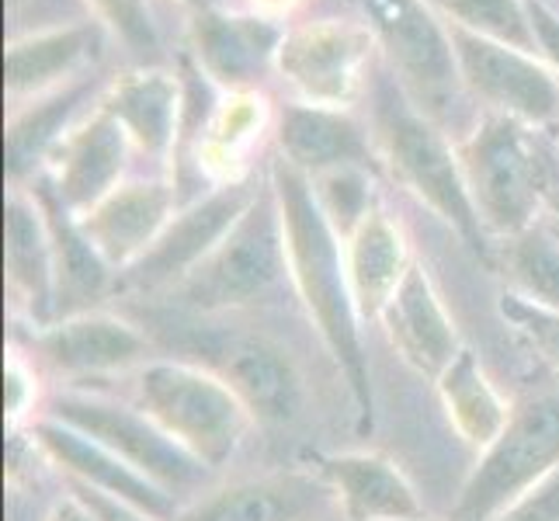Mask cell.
Here are the masks:
<instances>
[{
    "instance_id": "4fadbf2b",
    "label": "cell",
    "mask_w": 559,
    "mask_h": 521,
    "mask_svg": "<svg viewBox=\"0 0 559 521\" xmlns=\"http://www.w3.org/2000/svg\"><path fill=\"white\" fill-rule=\"evenodd\" d=\"M334 490L317 470H278L202 490L170 521H331Z\"/></svg>"
},
{
    "instance_id": "7bdbcfd3",
    "label": "cell",
    "mask_w": 559,
    "mask_h": 521,
    "mask_svg": "<svg viewBox=\"0 0 559 521\" xmlns=\"http://www.w3.org/2000/svg\"><path fill=\"white\" fill-rule=\"evenodd\" d=\"M417 521H431V518H417ZM445 521H452V518H445Z\"/></svg>"
},
{
    "instance_id": "6da1fadb",
    "label": "cell",
    "mask_w": 559,
    "mask_h": 521,
    "mask_svg": "<svg viewBox=\"0 0 559 521\" xmlns=\"http://www.w3.org/2000/svg\"><path fill=\"white\" fill-rule=\"evenodd\" d=\"M267 178L278 196L285 250H288V282L302 303L306 317L317 327V334L334 358L341 379L348 382L355 400L358 428H372L376 396H372V369L361 341V313L348 279V254L344 237L331 226L326 212L317 202L313 181L293 164L275 157L267 164Z\"/></svg>"
},
{
    "instance_id": "ffe728a7",
    "label": "cell",
    "mask_w": 559,
    "mask_h": 521,
    "mask_svg": "<svg viewBox=\"0 0 559 521\" xmlns=\"http://www.w3.org/2000/svg\"><path fill=\"white\" fill-rule=\"evenodd\" d=\"M178 209L181 205L175 185L164 178H140L122 181L108 199L76 220L115 272H126L160 240Z\"/></svg>"
},
{
    "instance_id": "60d3db41",
    "label": "cell",
    "mask_w": 559,
    "mask_h": 521,
    "mask_svg": "<svg viewBox=\"0 0 559 521\" xmlns=\"http://www.w3.org/2000/svg\"><path fill=\"white\" fill-rule=\"evenodd\" d=\"M185 4H188L191 11H195V8H205V4H209V0H185Z\"/></svg>"
},
{
    "instance_id": "9a60e30c",
    "label": "cell",
    "mask_w": 559,
    "mask_h": 521,
    "mask_svg": "<svg viewBox=\"0 0 559 521\" xmlns=\"http://www.w3.org/2000/svg\"><path fill=\"white\" fill-rule=\"evenodd\" d=\"M285 28L267 14H234L195 8L191 14V52L212 84L229 94H250L278 63Z\"/></svg>"
},
{
    "instance_id": "4dcf8cb0",
    "label": "cell",
    "mask_w": 559,
    "mask_h": 521,
    "mask_svg": "<svg viewBox=\"0 0 559 521\" xmlns=\"http://www.w3.org/2000/svg\"><path fill=\"white\" fill-rule=\"evenodd\" d=\"M372 178H376V174L355 170V167L326 170V174H320V178H310L320 209L326 212V220H331V226L337 229L344 240H348L355 229L361 226V220L376 209V202H372Z\"/></svg>"
},
{
    "instance_id": "d6986e66",
    "label": "cell",
    "mask_w": 559,
    "mask_h": 521,
    "mask_svg": "<svg viewBox=\"0 0 559 521\" xmlns=\"http://www.w3.org/2000/svg\"><path fill=\"white\" fill-rule=\"evenodd\" d=\"M4 272L14 313L28 327L56 320V254L46 212L28 185H11L4 202Z\"/></svg>"
},
{
    "instance_id": "ac0fdd59",
    "label": "cell",
    "mask_w": 559,
    "mask_h": 521,
    "mask_svg": "<svg viewBox=\"0 0 559 521\" xmlns=\"http://www.w3.org/2000/svg\"><path fill=\"white\" fill-rule=\"evenodd\" d=\"M209 365L219 372L261 424H293L302 411V379L296 362L264 334H223L209 344Z\"/></svg>"
},
{
    "instance_id": "836d02e7",
    "label": "cell",
    "mask_w": 559,
    "mask_h": 521,
    "mask_svg": "<svg viewBox=\"0 0 559 521\" xmlns=\"http://www.w3.org/2000/svg\"><path fill=\"white\" fill-rule=\"evenodd\" d=\"M38 365L22 352L17 344H11L8 355V417L17 428V424H32L43 411V400L38 396Z\"/></svg>"
},
{
    "instance_id": "7402d4cb",
    "label": "cell",
    "mask_w": 559,
    "mask_h": 521,
    "mask_svg": "<svg viewBox=\"0 0 559 521\" xmlns=\"http://www.w3.org/2000/svg\"><path fill=\"white\" fill-rule=\"evenodd\" d=\"M323 484L334 490L344 521H417L428 518L411 476L379 452H334L317 462Z\"/></svg>"
},
{
    "instance_id": "3957f363",
    "label": "cell",
    "mask_w": 559,
    "mask_h": 521,
    "mask_svg": "<svg viewBox=\"0 0 559 521\" xmlns=\"http://www.w3.org/2000/svg\"><path fill=\"white\" fill-rule=\"evenodd\" d=\"M543 132L508 115L479 111L469 137L459 140L462 178L493 244L535 226L559 188Z\"/></svg>"
},
{
    "instance_id": "2e32d148",
    "label": "cell",
    "mask_w": 559,
    "mask_h": 521,
    "mask_svg": "<svg viewBox=\"0 0 559 521\" xmlns=\"http://www.w3.org/2000/svg\"><path fill=\"white\" fill-rule=\"evenodd\" d=\"M132 150L136 146H132L129 132L98 98V108L84 115L70 129V137L52 150L43 174L73 216H84L126 181Z\"/></svg>"
},
{
    "instance_id": "7a4b0ae2",
    "label": "cell",
    "mask_w": 559,
    "mask_h": 521,
    "mask_svg": "<svg viewBox=\"0 0 559 521\" xmlns=\"http://www.w3.org/2000/svg\"><path fill=\"white\" fill-rule=\"evenodd\" d=\"M365 94H369V129L382 164L420 205L452 226L479 261L493 268V240L473 209L459 164V143L403 94L382 60H376Z\"/></svg>"
},
{
    "instance_id": "d6a6232c",
    "label": "cell",
    "mask_w": 559,
    "mask_h": 521,
    "mask_svg": "<svg viewBox=\"0 0 559 521\" xmlns=\"http://www.w3.org/2000/svg\"><path fill=\"white\" fill-rule=\"evenodd\" d=\"M497 310H500V320H504L518 338H525L532 352H538V358L559 372V310L538 306L518 293L500 296Z\"/></svg>"
},
{
    "instance_id": "83f0119b",
    "label": "cell",
    "mask_w": 559,
    "mask_h": 521,
    "mask_svg": "<svg viewBox=\"0 0 559 521\" xmlns=\"http://www.w3.org/2000/svg\"><path fill=\"white\" fill-rule=\"evenodd\" d=\"M435 393L449 424L459 431V438L469 441L479 452L504 431V424L511 421V411H514L511 403L500 396L493 379L487 376V369L479 365V358L469 347H462L449 362V369L435 379Z\"/></svg>"
},
{
    "instance_id": "5bb4252c",
    "label": "cell",
    "mask_w": 559,
    "mask_h": 521,
    "mask_svg": "<svg viewBox=\"0 0 559 521\" xmlns=\"http://www.w3.org/2000/svg\"><path fill=\"white\" fill-rule=\"evenodd\" d=\"M28 435H32V446L63 473L67 484H81L91 490H102L108 497L129 500V505L150 511L160 521H170L185 505L175 494H167L164 487L153 484L150 476L132 470L126 459L105 449L102 441L87 438L84 431H76L49 414H38L28 424Z\"/></svg>"
},
{
    "instance_id": "44dd1931",
    "label": "cell",
    "mask_w": 559,
    "mask_h": 521,
    "mask_svg": "<svg viewBox=\"0 0 559 521\" xmlns=\"http://www.w3.org/2000/svg\"><path fill=\"white\" fill-rule=\"evenodd\" d=\"M385 341L393 352L411 365L414 372L428 376L431 382L449 369V362L462 352V341L455 331V320L441 303L438 288L424 264H411L407 279L400 282L393 299L385 303L382 317Z\"/></svg>"
},
{
    "instance_id": "5b68a950",
    "label": "cell",
    "mask_w": 559,
    "mask_h": 521,
    "mask_svg": "<svg viewBox=\"0 0 559 521\" xmlns=\"http://www.w3.org/2000/svg\"><path fill=\"white\" fill-rule=\"evenodd\" d=\"M369 25L379 60L390 67L403 94L449 137H466L459 108L469 98L462 84L452 32L424 0H355ZM473 102V98H469Z\"/></svg>"
},
{
    "instance_id": "1f68e13d",
    "label": "cell",
    "mask_w": 559,
    "mask_h": 521,
    "mask_svg": "<svg viewBox=\"0 0 559 521\" xmlns=\"http://www.w3.org/2000/svg\"><path fill=\"white\" fill-rule=\"evenodd\" d=\"M98 22L119 38L129 56L153 67L160 60V28L153 22L150 0H87Z\"/></svg>"
},
{
    "instance_id": "8d00e7d4",
    "label": "cell",
    "mask_w": 559,
    "mask_h": 521,
    "mask_svg": "<svg viewBox=\"0 0 559 521\" xmlns=\"http://www.w3.org/2000/svg\"><path fill=\"white\" fill-rule=\"evenodd\" d=\"M73 494H81L84 497V505L94 511V518L98 521H160V518H153L150 511L136 508V505H129V500H119V497H108L102 490H91V487H81V484H67Z\"/></svg>"
},
{
    "instance_id": "484cf974",
    "label": "cell",
    "mask_w": 559,
    "mask_h": 521,
    "mask_svg": "<svg viewBox=\"0 0 559 521\" xmlns=\"http://www.w3.org/2000/svg\"><path fill=\"white\" fill-rule=\"evenodd\" d=\"M102 105L122 122L143 157L157 164L175 157L181 126V76H170L157 67L115 76L102 94Z\"/></svg>"
},
{
    "instance_id": "b9f144b4",
    "label": "cell",
    "mask_w": 559,
    "mask_h": 521,
    "mask_svg": "<svg viewBox=\"0 0 559 521\" xmlns=\"http://www.w3.org/2000/svg\"><path fill=\"white\" fill-rule=\"evenodd\" d=\"M552 132H556V146H559V122H556V129H552Z\"/></svg>"
},
{
    "instance_id": "cb8c5ba5",
    "label": "cell",
    "mask_w": 559,
    "mask_h": 521,
    "mask_svg": "<svg viewBox=\"0 0 559 521\" xmlns=\"http://www.w3.org/2000/svg\"><path fill=\"white\" fill-rule=\"evenodd\" d=\"M102 49V22H76L60 28H38L11 38L4 52V91L14 105L63 87L87 73V63Z\"/></svg>"
},
{
    "instance_id": "74e56055",
    "label": "cell",
    "mask_w": 559,
    "mask_h": 521,
    "mask_svg": "<svg viewBox=\"0 0 559 521\" xmlns=\"http://www.w3.org/2000/svg\"><path fill=\"white\" fill-rule=\"evenodd\" d=\"M43 521H98V518H94V511L84 505V497H81V494H73V490L67 487V494H63V497H56L52 505H49V511H46Z\"/></svg>"
},
{
    "instance_id": "ba28073f",
    "label": "cell",
    "mask_w": 559,
    "mask_h": 521,
    "mask_svg": "<svg viewBox=\"0 0 559 521\" xmlns=\"http://www.w3.org/2000/svg\"><path fill=\"white\" fill-rule=\"evenodd\" d=\"M559 470V393H543L511 411L462 484L452 521H493L508 505Z\"/></svg>"
},
{
    "instance_id": "e575fe53",
    "label": "cell",
    "mask_w": 559,
    "mask_h": 521,
    "mask_svg": "<svg viewBox=\"0 0 559 521\" xmlns=\"http://www.w3.org/2000/svg\"><path fill=\"white\" fill-rule=\"evenodd\" d=\"M493 521H559V470L508 505Z\"/></svg>"
},
{
    "instance_id": "603a6c76",
    "label": "cell",
    "mask_w": 559,
    "mask_h": 521,
    "mask_svg": "<svg viewBox=\"0 0 559 521\" xmlns=\"http://www.w3.org/2000/svg\"><path fill=\"white\" fill-rule=\"evenodd\" d=\"M32 196L38 199L46 212L49 234H52V254H56V320L98 310V303L111 293L119 272L102 258V250L91 244L84 234L81 220L60 202V196L52 191L46 174H35Z\"/></svg>"
},
{
    "instance_id": "f1b7e54d",
    "label": "cell",
    "mask_w": 559,
    "mask_h": 521,
    "mask_svg": "<svg viewBox=\"0 0 559 521\" xmlns=\"http://www.w3.org/2000/svg\"><path fill=\"white\" fill-rule=\"evenodd\" d=\"M493 272L504 275L508 293L559 310V226L538 220L525 234L497 240Z\"/></svg>"
},
{
    "instance_id": "7c38bea8",
    "label": "cell",
    "mask_w": 559,
    "mask_h": 521,
    "mask_svg": "<svg viewBox=\"0 0 559 521\" xmlns=\"http://www.w3.org/2000/svg\"><path fill=\"white\" fill-rule=\"evenodd\" d=\"M22 352L52 376L63 379H94L115 372H136L153 362V341L129 323L105 310H87L60 317L46 327H35L25 341H14Z\"/></svg>"
},
{
    "instance_id": "8fae6325",
    "label": "cell",
    "mask_w": 559,
    "mask_h": 521,
    "mask_svg": "<svg viewBox=\"0 0 559 521\" xmlns=\"http://www.w3.org/2000/svg\"><path fill=\"white\" fill-rule=\"evenodd\" d=\"M449 32L462 84L479 108L490 115H508V119H518L532 129H556L559 76L549 63L466 28L449 25Z\"/></svg>"
},
{
    "instance_id": "277c9868",
    "label": "cell",
    "mask_w": 559,
    "mask_h": 521,
    "mask_svg": "<svg viewBox=\"0 0 559 521\" xmlns=\"http://www.w3.org/2000/svg\"><path fill=\"white\" fill-rule=\"evenodd\" d=\"M132 376V403L160 424L212 473H219L243 446L254 414L219 372L199 362L153 358Z\"/></svg>"
},
{
    "instance_id": "8992f818",
    "label": "cell",
    "mask_w": 559,
    "mask_h": 521,
    "mask_svg": "<svg viewBox=\"0 0 559 521\" xmlns=\"http://www.w3.org/2000/svg\"><path fill=\"white\" fill-rule=\"evenodd\" d=\"M288 279V250L278 196L272 178L264 181L258 199L223 237V244L191 272L175 296L199 313L243 310L267 299Z\"/></svg>"
},
{
    "instance_id": "4316f807",
    "label": "cell",
    "mask_w": 559,
    "mask_h": 521,
    "mask_svg": "<svg viewBox=\"0 0 559 521\" xmlns=\"http://www.w3.org/2000/svg\"><path fill=\"white\" fill-rule=\"evenodd\" d=\"M344 254H348V279L358 313L365 323H376L414 264L407 237L390 212L376 205L355 234L344 240Z\"/></svg>"
},
{
    "instance_id": "52a82bcc",
    "label": "cell",
    "mask_w": 559,
    "mask_h": 521,
    "mask_svg": "<svg viewBox=\"0 0 559 521\" xmlns=\"http://www.w3.org/2000/svg\"><path fill=\"white\" fill-rule=\"evenodd\" d=\"M38 414H49L70 424V428L84 431L87 438L102 441L105 449L126 459L132 470H140L178 500H185V494L199 497L202 490H209L212 470L188 449H181L140 403H122L115 396L73 386V390L49 393Z\"/></svg>"
},
{
    "instance_id": "9c48e42d",
    "label": "cell",
    "mask_w": 559,
    "mask_h": 521,
    "mask_svg": "<svg viewBox=\"0 0 559 521\" xmlns=\"http://www.w3.org/2000/svg\"><path fill=\"white\" fill-rule=\"evenodd\" d=\"M267 178H229L209 188L202 199L188 202L175 212L160 240L146 254L119 272L115 293L157 296L175 293V288L195 272V268L223 244V237L237 226V220L258 199Z\"/></svg>"
},
{
    "instance_id": "ab89813d",
    "label": "cell",
    "mask_w": 559,
    "mask_h": 521,
    "mask_svg": "<svg viewBox=\"0 0 559 521\" xmlns=\"http://www.w3.org/2000/svg\"><path fill=\"white\" fill-rule=\"evenodd\" d=\"M264 8H285V4H293V0H261Z\"/></svg>"
},
{
    "instance_id": "e0dca14e",
    "label": "cell",
    "mask_w": 559,
    "mask_h": 521,
    "mask_svg": "<svg viewBox=\"0 0 559 521\" xmlns=\"http://www.w3.org/2000/svg\"><path fill=\"white\" fill-rule=\"evenodd\" d=\"M275 146L285 164L302 170L306 178H320L326 170H382L369 122L355 119L348 108H323L306 102L278 105Z\"/></svg>"
},
{
    "instance_id": "d590c367",
    "label": "cell",
    "mask_w": 559,
    "mask_h": 521,
    "mask_svg": "<svg viewBox=\"0 0 559 521\" xmlns=\"http://www.w3.org/2000/svg\"><path fill=\"white\" fill-rule=\"evenodd\" d=\"M528 14H532L535 38H538V56H543L552 67V73L559 76V11L549 0H528Z\"/></svg>"
},
{
    "instance_id": "30bf717a",
    "label": "cell",
    "mask_w": 559,
    "mask_h": 521,
    "mask_svg": "<svg viewBox=\"0 0 559 521\" xmlns=\"http://www.w3.org/2000/svg\"><path fill=\"white\" fill-rule=\"evenodd\" d=\"M376 38L358 22H306L285 28L278 46V76L306 105L348 108L369 87Z\"/></svg>"
},
{
    "instance_id": "ee69618b",
    "label": "cell",
    "mask_w": 559,
    "mask_h": 521,
    "mask_svg": "<svg viewBox=\"0 0 559 521\" xmlns=\"http://www.w3.org/2000/svg\"><path fill=\"white\" fill-rule=\"evenodd\" d=\"M331 521H344V518H341V514H337V518H331Z\"/></svg>"
},
{
    "instance_id": "f35d334b",
    "label": "cell",
    "mask_w": 559,
    "mask_h": 521,
    "mask_svg": "<svg viewBox=\"0 0 559 521\" xmlns=\"http://www.w3.org/2000/svg\"><path fill=\"white\" fill-rule=\"evenodd\" d=\"M546 216L559 226V188L549 196V202H546Z\"/></svg>"
},
{
    "instance_id": "f546056e",
    "label": "cell",
    "mask_w": 559,
    "mask_h": 521,
    "mask_svg": "<svg viewBox=\"0 0 559 521\" xmlns=\"http://www.w3.org/2000/svg\"><path fill=\"white\" fill-rule=\"evenodd\" d=\"M449 25L466 28L473 35L493 38L511 49L538 56V38L528 14V0H424ZM543 60V56H538Z\"/></svg>"
},
{
    "instance_id": "d4e9b609",
    "label": "cell",
    "mask_w": 559,
    "mask_h": 521,
    "mask_svg": "<svg viewBox=\"0 0 559 521\" xmlns=\"http://www.w3.org/2000/svg\"><path fill=\"white\" fill-rule=\"evenodd\" d=\"M102 81L94 73H81L49 94H38L32 102H22L8 119L4 150H8V178L11 185H25L35 174H43L70 129L84 119L87 102L98 94Z\"/></svg>"
}]
</instances>
